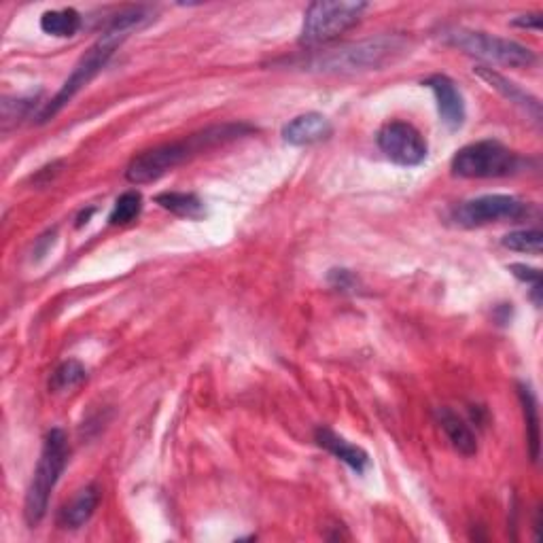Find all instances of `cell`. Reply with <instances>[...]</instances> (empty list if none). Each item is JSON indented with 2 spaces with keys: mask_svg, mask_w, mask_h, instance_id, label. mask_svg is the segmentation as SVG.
I'll list each match as a JSON object with an SVG mask.
<instances>
[{
  "mask_svg": "<svg viewBox=\"0 0 543 543\" xmlns=\"http://www.w3.org/2000/svg\"><path fill=\"white\" fill-rule=\"evenodd\" d=\"M87 380V370L85 367L70 359V361H64L62 365L56 367V372L51 374V380H49V387L54 389L56 393H62V391H70L79 387V384H83Z\"/></svg>",
  "mask_w": 543,
  "mask_h": 543,
  "instance_id": "19",
  "label": "cell"
},
{
  "mask_svg": "<svg viewBox=\"0 0 543 543\" xmlns=\"http://www.w3.org/2000/svg\"><path fill=\"white\" fill-rule=\"evenodd\" d=\"M68 463V440L62 429H51L43 442L41 457L34 469L26 503H24V516L30 527H37V524L45 518L51 493L66 469Z\"/></svg>",
  "mask_w": 543,
  "mask_h": 543,
  "instance_id": "4",
  "label": "cell"
},
{
  "mask_svg": "<svg viewBox=\"0 0 543 543\" xmlns=\"http://www.w3.org/2000/svg\"><path fill=\"white\" fill-rule=\"evenodd\" d=\"M334 126L321 113H304L291 119L283 128V140L293 147H310L331 138Z\"/></svg>",
  "mask_w": 543,
  "mask_h": 543,
  "instance_id": "11",
  "label": "cell"
},
{
  "mask_svg": "<svg viewBox=\"0 0 543 543\" xmlns=\"http://www.w3.org/2000/svg\"><path fill=\"white\" fill-rule=\"evenodd\" d=\"M510 270L518 280H522V283H529L533 287V300L537 304V308L541 306V300H539V293H541V272L537 268H531V266H524V264H512Z\"/></svg>",
  "mask_w": 543,
  "mask_h": 543,
  "instance_id": "22",
  "label": "cell"
},
{
  "mask_svg": "<svg viewBox=\"0 0 543 543\" xmlns=\"http://www.w3.org/2000/svg\"><path fill=\"white\" fill-rule=\"evenodd\" d=\"M327 280H329V285L334 287V289H338V291H350V289H355L357 283H359L357 276L353 272H350V270H344V268L331 270L329 276H327Z\"/></svg>",
  "mask_w": 543,
  "mask_h": 543,
  "instance_id": "23",
  "label": "cell"
},
{
  "mask_svg": "<svg viewBox=\"0 0 543 543\" xmlns=\"http://www.w3.org/2000/svg\"><path fill=\"white\" fill-rule=\"evenodd\" d=\"M518 28H531V30H539L541 28V15L539 13H529V15H520L512 22Z\"/></svg>",
  "mask_w": 543,
  "mask_h": 543,
  "instance_id": "24",
  "label": "cell"
},
{
  "mask_svg": "<svg viewBox=\"0 0 543 543\" xmlns=\"http://www.w3.org/2000/svg\"><path fill=\"white\" fill-rule=\"evenodd\" d=\"M522 166L520 155L499 140H478L452 157V174L461 179H501L516 174Z\"/></svg>",
  "mask_w": 543,
  "mask_h": 543,
  "instance_id": "7",
  "label": "cell"
},
{
  "mask_svg": "<svg viewBox=\"0 0 543 543\" xmlns=\"http://www.w3.org/2000/svg\"><path fill=\"white\" fill-rule=\"evenodd\" d=\"M81 28V15L75 9H54L41 15V30L51 37H75Z\"/></svg>",
  "mask_w": 543,
  "mask_h": 543,
  "instance_id": "17",
  "label": "cell"
},
{
  "mask_svg": "<svg viewBox=\"0 0 543 543\" xmlns=\"http://www.w3.org/2000/svg\"><path fill=\"white\" fill-rule=\"evenodd\" d=\"M474 73L484 83H488V87H493L495 92H499L505 100H510L522 111H527V115H531L535 121H541V102L535 96H531L529 92H524L520 85H516L514 81L503 77L501 73H497V70L488 68V66H478Z\"/></svg>",
  "mask_w": 543,
  "mask_h": 543,
  "instance_id": "12",
  "label": "cell"
},
{
  "mask_svg": "<svg viewBox=\"0 0 543 543\" xmlns=\"http://www.w3.org/2000/svg\"><path fill=\"white\" fill-rule=\"evenodd\" d=\"M501 242H503V247L510 249V251L539 255L541 253V244H543V236H541L539 230H518V232L507 234Z\"/></svg>",
  "mask_w": 543,
  "mask_h": 543,
  "instance_id": "21",
  "label": "cell"
},
{
  "mask_svg": "<svg viewBox=\"0 0 543 543\" xmlns=\"http://www.w3.org/2000/svg\"><path fill=\"white\" fill-rule=\"evenodd\" d=\"M151 17H153V11L149 7L121 9L109 22V26L104 28L102 37L85 51V56L77 62L73 73H70V77L64 81L62 90L41 109L39 113L41 124L54 119L66 107V104L73 100L104 66H107V62L113 58L117 47L124 43L134 30L143 28L147 22H151Z\"/></svg>",
  "mask_w": 543,
  "mask_h": 543,
  "instance_id": "1",
  "label": "cell"
},
{
  "mask_svg": "<svg viewBox=\"0 0 543 543\" xmlns=\"http://www.w3.org/2000/svg\"><path fill=\"white\" fill-rule=\"evenodd\" d=\"M317 444L325 448L329 454H334L338 461L357 471V474H365V469L370 467V457H367V452L363 448L350 444L342 435L334 433L327 427L317 429Z\"/></svg>",
  "mask_w": 543,
  "mask_h": 543,
  "instance_id": "13",
  "label": "cell"
},
{
  "mask_svg": "<svg viewBox=\"0 0 543 543\" xmlns=\"http://www.w3.org/2000/svg\"><path fill=\"white\" fill-rule=\"evenodd\" d=\"M380 151L397 166H418L427 160V140L406 121H389L376 136Z\"/></svg>",
  "mask_w": 543,
  "mask_h": 543,
  "instance_id": "9",
  "label": "cell"
},
{
  "mask_svg": "<svg viewBox=\"0 0 543 543\" xmlns=\"http://www.w3.org/2000/svg\"><path fill=\"white\" fill-rule=\"evenodd\" d=\"M100 488L96 484H90L85 486L83 490H79V493L73 497V501H70L62 514H60V522L64 529H81L83 524L90 520L96 512V507L100 503Z\"/></svg>",
  "mask_w": 543,
  "mask_h": 543,
  "instance_id": "15",
  "label": "cell"
},
{
  "mask_svg": "<svg viewBox=\"0 0 543 543\" xmlns=\"http://www.w3.org/2000/svg\"><path fill=\"white\" fill-rule=\"evenodd\" d=\"M140 210H143V196L138 194V191H126V194H121L111 210L109 215V223L111 225H126L132 223Z\"/></svg>",
  "mask_w": 543,
  "mask_h": 543,
  "instance_id": "20",
  "label": "cell"
},
{
  "mask_svg": "<svg viewBox=\"0 0 543 543\" xmlns=\"http://www.w3.org/2000/svg\"><path fill=\"white\" fill-rule=\"evenodd\" d=\"M406 39L399 34H380L374 39H365L359 43H348L338 49L317 54L302 64L304 70L314 73H363V70H374L384 64L393 62L397 56L404 54Z\"/></svg>",
  "mask_w": 543,
  "mask_h": 543,
  "instance_id": "3",
  "label": "cell"
},
{
  "mask_svg": "<svg viewBox=\"0 0 543 543\" xmlns=\"http://www.w3.org/2000/svg\"><path fill=\"white\" fill-rule=\"evenodd\" d=\"M529 215V204L514 196L488 194L467 200L454 208L452 219L463 227H480L497 221H518Z\"/></svg>",
  "mask_w": 543,
  "mask_h": 543,
  "instance_id": "8",
  "label": "cell"
},
{
  "mask_svg": "<svg viewBox=\"0 0 543 543\" xmlns=\"http://www.w3.org/2000/svg\"><path fill=\"white\" fill-rule=\"evenodd\" d=\"M518 397H520V404H522L524 420H527V442H529V448H531V459L537 461L539 459V408H537V399H535L533 389L524 382L518 384Z\"/></svg>",
  "mask_w": 543,
  "mask_h": 543,
  "instance_id": "18",
  "label": "cell"
},
{
  "mask_svg": "<svg viewBox=\"0 0 543 543\" xmlns=\"http://www.w3.org/2000/svg\"><path fill=\"white\" fill-rule=\"evenodd\" d=\"M155 202L160 204L164 210H170L172 215L191 219V221H200L206 215L204 202L196 194H183V191H164L155 198Z\"/></svg>",
  "mask_w": 543,
  "mask_h": 543,
  "instance_id": "16",
  "label": "cell"
},
{
  "mask_svg": "<svg viewBox=\"0 0 543 543\" xmlns=\"http://www.w3.org/2000/svg\"><path fill=\"white\" fill-rule=\"evenodd\" d=\"M435 416H437V423H440L442 431L450 440V444L457 448L463 457H474V454L478 452V440H476V433L469 429L465 420L459 414H454L450 408H440L435 412Z\"/></svg>",
  "mask_w": 543,
  "mask_h": 543,
  "instance_id": "14",
  "label": "cell"
},
{
  "mask_svg": "<svg viewBox=\"0 0 543 543\" xmlns=\"http://www.w3.org/2000/svg\"><path fill=\"white\" fill-rule=\"evenodd\" d=\"M440 39L446 45L463 51V54L467 56H476L488 62H497L505 66H514V68L531 66L537 60L529 47H524L510 39L495 37V34H488L482 30L452 26V28L442 30Z\"/></svg>",
  "mask_w": 543,
  "mask_h": 543,
  "instance_id": "5",
  "label": "cell"
},
{
  "mask_svg": "<svg viewBox=\"0 0 543 543\" xmlns=\"http://www.w3.org/2000/svg\"><path fill=\"white\" fill-rule=\"evenodd\" d=\"M253 132L255 128L249 124H221V126H210L206 130H200L196 134L187 136L185 140H177V143L157 145L134 157L126 168V179L134 185L153 183L157 179H162L164 174H168L177 166L194 160V157L210 149L223 147L227 143H234V140L249 136Z\"/></svg>",
  "mask_w": 543,
  "mask_h": 543,
  "instance_id": "2",
  "label": "cell"
},
{
  "mask_svg": "<svg viewBox=\"0 0 543 543\" xmlns=\"http://www.w3.org/2000/svg\"><path fill=\"white\" fill-rule=\"evenodd\" d=\"M423 85H427L429 90L433 92L435 102H437V111H440L444 126L452 132L461 130L465 124L467 111H465V100H463L459 85L446 75H433V77L425 79Z\"/></svg>",
  "mask_w": 543,
  "mask_h": 543,
  "instance_id": "10",
  "label": "cell"
},
{
  "mask_svg": "<svg viewBox=\"0 0 543 543\" xmlns=\"http://www.w3.org/2000/svg\"><path fill=\"white\" fill-rule=\"evenodd\" d=\"M365 9V3H353V0L312 3L304 13L300 43L304 47H319L336 41L340 34L359 24Z\"/></svg>",
  "mask_w": 543,
  "mask_h": 543,
  "instance_id": "6",
  "label": "cell"
}]
</instances>
